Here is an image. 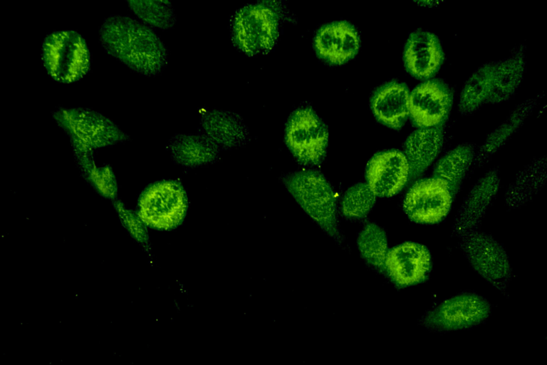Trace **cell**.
Here are the masks:
<instances>
[{"label": "cell", "mask_w": 547, "mask_h": 365, "mask_svg": "<svg viewBox=\"0 0 547 365\" xmlns=\"http://www.w3.org/2000/svg\"><path fill=\"white\" fill-rule=\"evenodd\" d=\"M41 56L47 74L59 83L78 82L90 70L91 56L88 44L74 30L48 34L41 43Z\"/></svg>", "instance_id": "cell-4"}, {"label": "cell", "mask_w": 547, "mask_h": 365, "mask_svg": "<svg viewBox=\"0 0 547 365\" xmlns=\"http://www.w3.org/2000/svg\"><path fill=\"white\" fill-rule=\"evenodd\" d=\"M285 141L301 163L316 165L325 155L328 133L324 123L311 108L301 107L288 119Z\"/></svg>", "instance_id": "cell-7"}, {"label": "cell", "mask_w": 547, "mask_h": 365, "mask_svg": "<svg viewBox=\"0 0 547 365\" xmlns=\"http://www.w3.org/2000/svg\"><path fill=\"white\" fill-rule=\"evenodd\" d=\"M284 184L303 211L326 234L340 242L335 197L326 178L316 170H301L286 176Z\"/></svg>", "instance_id": "cell-5"}, {"label": "cell", "mask_w": 547, "mask_h": 365, "mask_svg": "<svg viewBox=\"0 0 547 365\" xmlns=\"http://www.w3.org/2000/svg\"><path fill=\"white\" fill-rule=\"evenodd\" d=\"M474 157V150L469 144H462L447 152L436 164L432 177L439 179L454 197Z\"/></svg>", "instance_id": "cell-22"}, {"label": "cell", "mask_w": 547, "mask_h": 365, "mask_svg": "<svg viewBox=\"0 0 547 365\" xmlns=\"http://www.w3.org/2000/svg\"><path fill=\"white\" fill-rule=\"evenodd\" d=\"M431 268L428 249L417 242H407L387 252L385 271L397 285L406 287L423 282Z\"/></svg>", "instance_id": "cell-13"}, {"label": "cell", "mask_w": 547, "mask_h": 365, "mask_svg": "<svg viewBox=\"0 0 547 365\" xmlns=\"http://www.w3.org/2000/svg\"><path fill=\"white\" fill-rule=\"evenodd\" d=\"M122 220L128 230L140 242H145L147 240L146 230L145 224L140 220L139 217H136L132 213L127 211L121 206L118 207Z\"/></svg>", "instance_id": "cell-30"}, {"label": "cell", "mask_w": 547, "mask_h": 365, "mask_svg": "<svg viewBox=\"0 0 547 365\" xmlns=\"http://www.w3.org/2000/svg\"><path fill=\"white\" fill-rule=\"evenodd\" d=\"M525 60L523 52L496 62L491 89L486 102L500 103L511 98L523 78Z\"/></svg>", "instance_id": "cell-21"}, {"label": "cell", "mask_w": 547, "mask_h": 365, "mask_svg": "<svg viewBox=\"0 0 547 365\" xmlns=\"http://www.w3.org/2000/svg\"><path fill=\"white\" fill-rule=\"evenodd\" d=\"M452 198L445 183L431 177L417 181L410 188L403 207L412 221L434 224L441 221L448 214Z\"/></svg>", "instance_id": "cell-10"}, {"label": "cell", "mask_w": 547, "mask_h": 365, "mask_svg": "<svg viewBox=\"0 0 547 365\" xmlns=\"http://www.w3.org/2000/svg\"><path fill=\"white\" fill-rule=\"evenodd\" d=\"M544 176L541 168L533 167L525 170L508 191V202L516 206L527 202L540 189Z\"/></svg>", "instance_id": "cell-28"}, {"label": "cell", "mask_w": 547, "mask_h": 365, "mask_svg": "<svg viewBox=\"0 0 547 365\" xmlns=\"http://www.w3.org/2000/svg\"><path fill=\"white\" fill-rule=\"evenodd\" d=\"M68 135L78 161L92 158L95 150L127 141L129 136L112 120L88 108H58L52 112Z\"/></svg>", "instance_id": "cell-2"}, {"label": "cell", "mask_w": 547, "mask_h": 365, "mask_svg": "<svg viewBox=\"0 0 547 365\" xmlns=\"http://www.w3.org/2000/svg\"><path fill=\"white\" fill-rule=\"evenodd\" d=\"M82 168L100 192L106 196L114 195L115 183L114 176L109 168H98L93 160L82 165Z\"/></svg>", "instance_id": "cell-29"}, {"label": "cell", "mask_w": 547, "mask_h": 365, "mask_svg": "<svg viewBox=\"0 0 547 365\" xmlns=\"http://www.w3.org/2000/svg\"><path fill=\"white\" fill-rule=\"evenodd\" d=\"M444 140L442 125L419 128L405 140L404 155L410 168V178L420 177L438 155Z\"/></svg>", "instance_id": "cell-18"}, {"label": "cell", "mask_w": 547, "mask_h": 365, "mask_svg": "<svg viewBox=\"0 0 547 365\" xmlns=\"http://www.w3.org/2000/svg\"><path fill=\"white\" fill-rule=\"evenodd\" d=\"M98 35L107 54L140 75H157L167 64L164 43L152 28L137 19L110 15L103 21Z\"/></svg>", "instance_id": "cell-1"}, {"label": "cell", "mask_w": 547, "mask_h": 365, "mask_svg": "<svg viewBox=\"0 0 547 365\" xmlns=\"http://www.w3.org/2000/svg\"><path fill=\"white\" fill-rule=\"evenodd\" d=\"M496 62H488L479 67L465 83L459 101V110L469 114L486 102L491 89Z\"/></svg>", "instance_id": "cell-23"}, {"label": "cell", "mask_w": 547, "mask_h": 365, "mask_svg": "<svg viewBox=\"0 0 547 365\" xmlns=\"http://www.w3.org/2000/svg\"><path fill=\"white\" fill-rule=\"evenodd\" d=\"M187 207L186 194L174 181H161L149 186L140 195L137 216L150 227L168 230L183 220Z\"/></svg>", "instance_id": "cell-6"}, {"label": "cell", "mask_w": 547, "mask_h": 365, "mask_svg": "<svg viewBox=\"0 0 547 365\" xmlns=\"http://www.w3.org/2000/svg\"><path fill=\"white\" fill-rule=\"evenodd\" d=\"M281 6L276 1H259L238 9L230 21L234 46L248 56L266 53L278 36Z\"/></svg>", "instance_id": "cell-3"}, {"label": "cell", "mask_w": 547, "mask_h": 365, "mask_svg": "<svg viewBox=\"0 0 547 365\" xmlns=\"http://www.w3.org/2000/svg\"><path fill=\"white\" fill-rule=\"evenodd\" d=\"M444 53L439 38L433 33L417 29L405 45L403 58L407 70L420 78L432 76L439 68Z\"/></svg>", "instance_id": "cell-16"}, {"label": "cell", "mask_w": 547, "mask_h": 365, "mask_svg": "<svg viewBox=\"0 0 547 365\" xmlns=\"http://www.w3.org/2000/svg\"><path fill=\"white\" fill-rule=\"evenodd\" d=\"M367 184L376 197H390L399 192L410 178L403 153L397 150L375 154L366 167Z\"/></svg>", "instance_id": "cell-12"}, {"label": "cell", "mask_w": 547, "mask_h": 365, "mask_svg": "<svg viewBox=\"0 0 547 365\" xmlns=\"http://www.w3.org/2000/svg\"><path fill=\"white\" fill-rule=\"evenodd\" d=\"M461 249L473 269L500 290L506 289L511 275L507 254L491 235L477 230L462 237Z\"/></svg>", "instance_id": "cell-8"}, {"label": "cell", "mask_w": 547, "mask_h": 365, "mask_svg": "<svg viewBox=\"0 0 547 365\" xmlns=\"http://www.w3.org/2000/svg\"><path fill=\"white\" fill-rule=\"evenodd\" d=\"M137 19L150 27L172 28L176 21L171 3L161 0H130L126 1Z\"/></svg>", "instance_id": "cell-25"}, {"label": "cell", "mask_w": 547, "mask_h": 365, "mask_svg": "<svg viewBox=\"0 0 547 365\" xmlns=\"http://www.w3.org/2000/svg\"><path fill=\"white\" fill-rule=\"evenodd\" d=\"M500 179L496 170L488 171L470 190L462 203L452 225V233L459 237L477 230L492 200L497 193Z\"/></svg>", "instance_id": "cell-14"}, {"label": "cell", "mask_w": 547, "mask_h": 365, "mask_svg": "<svg viewBox=\"0 0 547 365\" xmlns=\"http://www.w3.org/2000/svg\"><path fill=\"white\" fill-rule=\"evenodd\" d=\"M490 305L482 297L463 293L442 302L427 311L422 323L428 329L449 331L477 325L490 313Z\"/></svg>", "instance_id": "cell-9"}, {"label": "cell", "mask_w": 547, "mask_h": 365, "mask_svg": "<svg viewBox=\"0 0 547 365\" xmlns=\"http://www.w3.org/2000/svg\"><path fill=\"white\" fill-rule=\"evenodd\" d=\"M357 245L363 258L381 272L385 271L388 252L385 232L374 223H368L360 232Z\"/></svg>", "instance_id": "cell-24"}, {"label": "cell", "mask_w": 547, "mask_h": 365, "mask_svg": "<svg viewBox=\"0 0 547 365\" xmlns=\"http://www.w3.org/2000/svg\"><path fill=\"white\" fill-rule=\"evenodd\" d=\"M375 200L376 195L366 182L357 183L345 192L341 210L348 218L360 219L368 214Z\"/></svg>", "instance_id": "cell-27"}, {"label": "cell", "mask_w": 547, "mask_h": 365, "mask_svg": "<svg viewBox=\"0 0 547 365\" xmlns=\"http://www.w3.org/2000/svg\"><path fill=\"white\" fill-rule=\"evenodd\" d=\"M410 92L407 86L395 81L380 86L373 93L371 107L382 124L398 129L409 115Z\"/></svg>", "instance_id": "cell-19"}, {"label": "cell", "mask_w": 547, "mask_h": 365, "mask_svg": "<svg viewBox=\"0 0 547 365\" xmlns=\"http://www.w3.org/2000/svg\"><path fill=\"white\" fill-rule=\"evenodd\" d=\"M314 45L321 58L330 63L341 64L357 53L360 47V36L349 22L333 21L318 30Z\"/></svg>", "instance_id": "cell-15"}, {"label": "cell", "mask_w": 547, "mask_h": 365, "mask_svg": "<svg viewBox=\"0 0 547 365\" xmlns=\"http://www.w3.org/2000/svg\"><path fill=\"white\" fill-rule=\"evenodd\" d=\"M532 109V103H523L516 109L509 118L486 138L481 148L476 162L481 163L493 155L521 125Z\"/></svg>", "instance_id": "cell-26"}, {"label": "cell", "mask_w": 547, "mask_h": 365, "mask_svg": "<svg viewBox=\"0 0 547 365\" xmlns=\"http://www.w3.org/2000/svg\"><path fill=\"white\" fill-rule=\"evenodd\" d=\"M200 124L203 133L219 148L240 146L249 138V130L243 119L233 111L208 110L202 114Z\"/></svg>", "instance_id": "cell-17"}, {"label": "cell", "mask_w": 547, "mask_h": 365, "mask_svg": "<svg viewBox=\"0 0 547 365\" xmlns=\"http://www.w3.org/2000/svg\"><path fill=\"white\" fill-rule=\"evenodd\" d=\"M452 103L449 88L438 79L417 86L410 93L409 115L419 128L442 125Z\"/></svg>", "instance_id": "cell-11"}, {"label": "cell", "mask_w": 547, "mask_h": 365, "mask_svg": "<svg viewBox=\"0 0 547 365\" xmlns=\"http://www.w3.org/2000/svg\"><path fill=\"white\" fill-rule=\"evenodd\" d=\"M168 148L177 163L189 167L212 163L219 153V147L204 133L176 134L171 138Z\"/></svg>", "instance_id": "cell-20"}]
</instances>
